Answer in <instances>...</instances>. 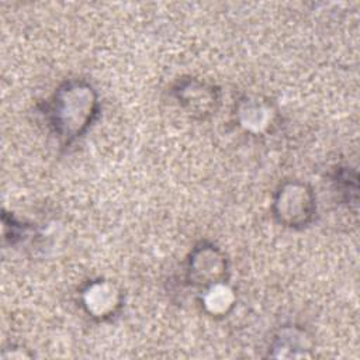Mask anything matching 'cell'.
Here are the masks:
<instances>
[{
    "label": "cell",
    "mask_w": 360,
    "mask_h": 360,
    "mask_svg": "<svg viewBox=\"0 0 360 360\" xmlns=\"http://www.w3.org/2000/svg\"><path fill=\"white\" fill-rule=\"evenodd\" d=\"M93 105L91 89L79 84L66 86L59 91L53 104L56 128L60 129L63 136H75L91 118Z\"/></svg>",
    "instance_id": "obj_1"
},
{
    "label": "cell",
    "mask_w": 360,
    "mask_h": 360,
    "mask_svg": "<svg viewBox=\"0 0 360 360\" xmlns=\"http://www.w3.org/2000/svg\"><path fill=\"white\" fill-rule=\"evenodd\" d=\"M277 205L280 218L294 225L305 222V219L311 215L312 201L304 187L290 186L288 188L283 190V194H280Z\"/></svg>",
    "instance_id": "obj_2"
},
{
    "label": "cell",
    "mask_w": 360,
    "mask_h": 360,
    "mask_svg": "<svg viewBox=\"0 0 360 360\" xmlns=\"http://www.w3.org/2000/svg\"><path fill=\"white\" fill-rule=\"evenodd\" d=\"M117 292L114 291V288L108 284H97L93 285L89 291H87V297H86V302L89 305V311H91L93 314L103 316L110 314L114 307L117 305Z\"/></svg>",
    "instance_id": "obj_3"
}]
</instances>
